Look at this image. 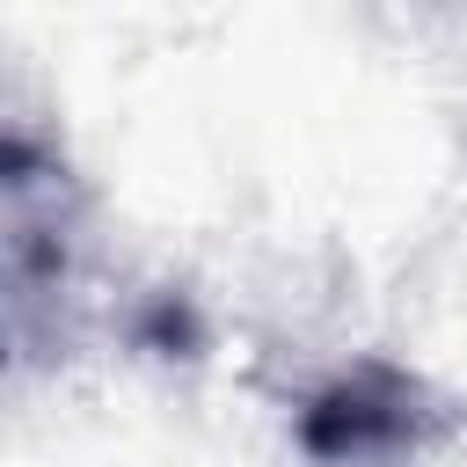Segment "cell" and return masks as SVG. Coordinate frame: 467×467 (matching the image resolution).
<instances>
[{"label": "cell", "mask_w": 467, "mask_h": 467, "mask_svg": "<svg viewBox=\"0 0 467 467\" xmlns=\"http://www.w3.org/2000/svg\"><path fill=\"white\" fill-rule=\"evenodd\" d=\"M438 438V409L423 379L401 365H350L299 409V452L314 467H416V452Z\"/></svg>", "instance_id": "6da1fadb"}]
</instances>
